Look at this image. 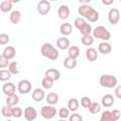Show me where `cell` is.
Listing matches in <instances>:
<instances>
[{"label":"cell","instance_id":"obj_48","mask_svg":"<svg viewBox=\"0 0 121 121\" xmlns=\"http://www.w3.org/2000/svg\"><path fill=\"white\" fill-rule=\"evenodd\" d=\"M120 121H121V119H120Z\"/></svg>","mask_w":121,"mask_h":121},{"label":"cell","instance_id":"obj_40","mask_svg":"<svg viewBox=\"0 0 121 121\" xmlns=\"http://www.w3.org/2000/svg\"><path fill=\"white\" fill-rule=\"evenodd\" d=\"M9 42V36L8 34H6V33L0 34V44L1 45L7 44Z\"/></svg>","mask_w":121,"mask_h":121},{"label":"cell","instance_id":"obj_9","mask_svg":"<svg viewBox=\"0 0 121 121\" xmlns=\"http://www.w3.org/2000/svg\"><path fill=\"white\" fill-rule=\"evenodd\" d=\"M24 116L26 121H33L37 118V111L34 107H26L24 111Z\"/></svg>","mask_w":121,"mask_h":121},{"label":"cell","instance_id":"obj_45","mask_svg":"<svg viewBox=\"0 0 121 121\" xmlns=\"http://www.w3.org/2000/svg\"><path fill=\"white\" fill-rule=\"evenodd\" d=\"M90 0H79V2L81 3V5H84V3H89Z\"/></svg>","mask_w":121,"mask_h":121},{"label":"cell","instance_id":"obj_26","mask_svg":"<svg viewBox=\"0 0 121 121\" xmlns=\"http://www.w3.org/2000/svg\"><path fill=\"white\" fill-rule=\"evenodd\" d=\"M12 9V1L11 0H8V1H3L0 4V9L3 12H9Z\"/></svg>","mask_w":121,"mask_h":121},{"label":"cell","instance_id":"obj_2","mask_svg":"<svg viewBox=\"0 0 121 121\" xmlns=\"http://www.w3.org/2000/svg\"><path fill=\"white\" fill-rule=\"evenodd\" d=\"M41 53L43 57L51 60H56L59 58V51L57 48H55L51 43H45L42 45L41 47Z\"/></svg>","mask_w":121,"mask_h":121},{"label":"cell","instance_id":"obj_33","mask_svg":"<svg viewBox=\"0 0 121 121\" xmlns=\"http://www.w3.org/2000/svg\"><path fill=\"white\" fill-rule=\"evenodd\" d=\"M100 109H101V106L97 102H92L90 107L88 108V110L91 113H97L98 112H100Z\"/></svg>","mask_w":121,"mask_h":121},{"label":"cell","instance_id":"obj_7","mask_svg":"<svg viewBox=\"0 0 121 121\" xmlns=\"http://www.w3.org/2000/svg\"><path fill=\"white\" fill-rule=\"evenodd\" d=\"M50 3L49 1L47 0H41L38 5H37V9H38V12L41 14V15H46L49 11H50Z\"/></svg>","mask_w":121,"mask_h":121},{"label":"cell","instance_id":"obj_39","mask_svg":"<svg viewBox=\"0 0 121 121\" xmlns=\"http://www.w3.org/2000/svg\"><path fill=\"white\" fill-rule=\"evenodd\" d=\"M9 60H8L7 58H5L2 54L0 55V68H6V67H9Z\"/></svg>","mask_w":121,"mask_h":121},{"label":"cell","instance_id":"obj_6","mask_svg":"<svg viewBox=\"0 0 121 121\" xmlns=\"http://www.w3.org/2000/svg\"><path fill=\"white\" fill-rule=\"evenodd\" d=\"M32 89V85L30 83L29 80L27 79H22L19 81L18 86H17V90L20 94L22 95H26L28 94Z\"/></svg>","mask_w":121,"mask_h":121},{"label":"cell","instance_id":"obj_16","mask_svg":"<svg viewBox=\"0 0 121 121\" xmlns=\"http://www.w3.org/2000/svg\"><path fill=\"white\" fill-rule=\"evenodd\" d=\"M113 103H114V98H113V96H112L111 94H106V95H104L102 96V98H101V104H102V106H104V107L109 108V107H111Z\"/></svg>","mask_w":121,"mask_h":121},{"label":"cell","instance_id":"obj_46","mask_svg":"<svg viewBox=\"0 0 121 121\" xmlns=\"http://www.w3.org/2000/svg\"><path fill=\"white\" fill-rule=\"evenodd\" d=\"M59 121H66V120H65V119H60Z\"/></svg>","mask_w":121,"mask_h":121},{"label":"cell","instance_id":"obj_32","mask_svg":"<svg viewBox=\"0 0 121 121\" xmlns=\"http://www.w3.org/2000/svg\"><path fill=\"white\" fill-rule=\"evenodd\" d=\"M53 83H54V81L51 80L50 78H46V77H44V78L42 79V86H43V88L45 89V90L50 89V88L53 86Z\"/></svg>","mask_w":121,"mask_h":121},{"label":"cell","instance_id":"obj_18","mask_svg":"<svg viewBox=\"0 0 121 121\" xmlns=\"http://www.w3.org/2000/svg\"><path fill=\"white\" fill-rule=\"evenodd\" d=\"M86 58L89 61H95L97 59V51L94 47H89L86 50Z\"/></svg>","mask_w":121,"mask_h":121},{"label":"cell","instance_id":"obj_29","mask_svg":"<svg viewBox=\"0 0 121 121\" xmlns=\"http://www.w3.org/2000/svg\"><path fill=\"white\" fill-rule=\"evenodd\" d=\"M8 70L11 73V75H17V74H19L20 70H19L18 62H17V61H12V62H10L9 65V69H8Z\"/></svg>","mask_w":121,"mask_h":121},{"label":"cell","instance_id":"obj_23","mask_svg":"<svg viewBox=\"0 0 121 121\" xmlns=\"http://www.w3.org/2000/svg\"><path fill=\"white\" fill-rule=\"evenodd\" d=\"M6 103H7V105H9V106L15 107V105H17V104L19 103V97H18V95L14 94V95H11L7 96Z\"/></svg>","mask_w":121,"mask_h":121},{"label":"cell","instance_id":"obj_3","mask_svg":"<svg viewBox=\"0 0 121 121\" xmlns=\"http://www.w3.org/2000/svg\"><path fill=\"white\" fill-rule=\"evenodd\" d=\"M93 37L96 38V39L103 40L104 42H106V41L111 39V33L103 26H95L94 28V30H93Z\"/></svg>","mask_w":121,"mask_h":121},{"label":"cell","instance_id":"obj_47","mask_svg":"<svg viewBox=\"0 0 121 121\" xmlns=\"http://www.w3.org/2000/svg\"><path fill=\"white\" fill-rule=\"evenodd\" d=\"M8 121H12V120H8Z\"/></svg>","mask_w":121,"mask_h":121},{"label":"cell","instance_id":"obj_30","mask_svg":"<svg viewBox=\"0 0 121 121\" xmlns=\"http://www.w3.org/2000/svg\"><path fill=\"white\" fill-rule=\"evenodd\" d=\"M11 78V73L9 70L1 69L0 70V80L1 81H7L9 80Z\"/></svg>","mask_w":121,"mask_h":121},{"label":"cell","instance_id":"obj_8","mask_svg":"<svg viewBox=\"0 0 121 121\" xmlns=\"http://www.w3.org/2000/svg\"><path fill=\"white\" fill-rule=\"evenodd\" d=\"M108 19H109V22L112 25L117 24L119 19H120V12H119V10L117 9H115V8L111 9L109 13H108Z\"/></svg>","mask_w":121,"mask_h":121},{"label":"cell","instance_id":"obj_24","mask_svg":"<svg viewBox=\"0 0 121 121\" xmlns=\"http://www.w3.org/2000/svg\"><path fill=\"white\" fill-rule=\"evenodd\" d=\"M9 20L12 24L17 25L21 20V12L19 10H13L9 14Z\"/></svg>","mask_w":121,"mask_h":121},{"label":"cell","instance_id":"obj_5","mask_svg":"<svg viewBox=\"0 0 121 121\" xmlns=\"http://www.w3.org/2000/svg\"><path fill=\"white\" fill-rule=\"evenodd\" d=\"M40 113L44 119H52L57 114V109L54 106H43L41 108Z\"/></svg>","mask_w":121,"mask_h":121},{"label":"cell","instance_id":"obj_12","mask_svg":"<svg viewBox=\"0 0 121 121\" xmlns=\"http://www.w3.org/2000/svg\"><path fill=\"white\" fill-rule=\"evenodd\" d=\"M56 43H57L58 48L60 49V50H65V49H67V48L69 49V47H70V41H69L68 38H66V37H64V36L59 38V39L57 40Z\"/></svg>","mask_w":121,"mask_h":121},{"label":"cell","instance_id":"obj_41","mask_svg":"<svg viewBox=\"0 0 121 121\" xmlns=\"http://www.w3.org/2000/svg\"><path fill=\"white\" fill-rule=\"evenodd\" d=\"M69 121H83V119L79 113H72L69 116Z\"/></svg>","mask_w":121,"mask_h":121},{"label":"cell","instance_id":"obj_15","mask_svg":"<svg viewBox=\"0 0 121 121\" xmlns=\"http://www.w3.org/2000/svg\"><path fill=\"white\" fill-rule=\"evenodd\" d=\"M2 55H3L5 58H7L8 60H11V59H13V58L15 57V55H16V50H15V48H14L13 46L9 45V46H7V47L4 48V50H3V52H2Z\"/></svg>","mask_w":121,"mask_h":121},{"label":"cell","instance_id":"obj_21","mask_svg":"<svg viewBox=\"0 0 121 121\" xmlns=\"http://www.w3.org/2000/svg\"><path fill=\"white\" fill-rule=\"evenodd\" d=\"M78 64V61L77 60L75 59H72L70 57H66L63 60V66L66 68V69H74Z\"/></svg>","mask_w":121,"mask_h":121},{"label":"cell","instance_id":"obj_1","mask_svg":"<svg viewBox=\"0 0 121 121\" xmlns=\"http://www.w3.org/2000/svg\"><path fill=\"white\" fill-rule=\"evenodd\" d=\"M78 14L82 17V18H85L87 19L89 22L91 23H95L96 22L98 19H99V14L98 12L94 9L92 8L91 6L87 5V4H84V5H80L78 7Z\"/></svg>","mask_w":121,"mask_h":121},{"label":"cell","instance_id":"obj_42","mask_svg":"<svg viewBox=\"0 0 121 121\" xmlns=\"http://www.w3.org/2000/svg\"><path fill=\"white\" fill-rule=\"evenodd\" d=\"M112 116H113L114 120H115V121H117V120L120 118V115H121V112H120L119 110L115 109V110H112Z\"/></svg>","mask_w":121,"mask_h":121},{"label":"cell","instance_id":"obj_28","mask_svg":"<svg viewBox=\"0 0 121 121\" xmlns=\"http://www.w3.org/2000/svg\"><path fill=\"white\" fill-rule=\"evenodd\" d=\"M99 121H115V120L112 114V111H104L101 113Z\"/></svg>","mask_w":121,"mask_h":121},{"label":"cell","instance_id":"obj_13","mask_svg":"<svg viewBox=\"0 0 121 121\" xmlns=\"http://www.w3.org/2000/svg\"><path fill=\"white\" fill-rule=\"evenodd\" d=\"M44 91L42 89V88H36L34 89V91L32 92V95H31V97L34 101L36 102H41L43 98H44Z\"/></svg>","mask_w":121,"mask_h":121},{"label":"cell","instance_id":"obj_20","mask_svg":"<svg viewBox=\"0 0 121 121\" xmlns=\"http://www.w3.org/2000/svg\"><path fill=\"white\" fill-rule=\"evenodd\" d=\"M73 31V27L69 23H63L60 26V32L65 37L67 35H70Z\"/></svg>","mask_w":121,"mask_h":121},{"label":"cell","instance_id":"obj_17","mask_svg":"<svg viewBox=\"0 0 121 121\" xmlns=\"http://www.w3.org/2000/svg\"><path fill=\"white\" fill-rule=\"evenodd\" d=\"M45 99H46V102H47L49 105L53 106V105H56V104L59 102V95H58L57 93L50 92V93L47 94Z\"/></svg>","mask_w":121,"mask_h":121},{"label":"cell","instance_id":"obj_35","mask_svg":"<svg viewBox=\"0 0 121 121\" xmlns=\"http://www.w3.org/2000/svg\"><path fill=\"white\" fill-rule=\"evenodd\" d=\"M59 115L61 119H65L67 118L68 116H70V111L68 108H65V107H62L60 109L59 111Z\"/></svg>","mask_w":121,"mask_h":121},{"label":"cell","instance_id":"obj_25","mask_svg":"<svg viewBox=\"0 0 121 121\" xmlns=\"http://www.w3.org/2000/svg\"><path fill=\"white\" fill-rule=\"evenodd\" d=\"M79 56V48L76 45H72L68 49V57L77 60V58Z\"/></svg>","mask_w":121,"mask_h":121},{"label":"cell","instance_id":"obj_10","mask_svg":"<svg viewBox=\"0 0 121 121\" xmlns=\"http://www.w3.org/2000/svg\"><path fill=\"white\" fill-rule=\"evenodd\" d=\"M70 15V9L66 5H60L58 9V16L61 20H65Z\"/></svg>","mask_w":121,"mask_h":121},{"label":"cell","instance_id":"obj_37","mask_svg":"<svg viewBox=\"0 0 121 121\" xmlns=\"http://www.w3.org/2000/svg\"><path fill=\"white\" fill-rule=\"evenodd\" d=\"M91 103H92V101H91V99L88 96H82L81 99H80V101H79V104L83 108H87V109L90 107Z\"/></svg>","mask_w":121,"mask_h":121},{"label":"cell","instance_id":"obj_31","mask_svg":"<svg viewBox=\"0 0 121 121\" xmlns=\"http://www.w3.org/2000/svg\"><path fill=\"white\" fill-rule=\"evenodd\" d=\"M12 108H13V107L9 106V105L3 106V107H2V110H1L2 115H3L4 117H9V116H12Z\"/></svg>","mask_w":121,"mask_h":121},{"label":"cell","instance_id":"obj_11","mask_svg":"<svg viewBox=\"0 0 121 121\" xmlns=\"http://www.w3.org/2000/svg\"><path fill=\"white\" fill-rule=\"evenodd\" d=\"M45 77L50 78L53 81H56L60 78V73L59 70H57L55 68H49L45 71Z\"/></svg>","mask_w":121,"mask_h":121},{"label":"cell","instance_id":"obj_34","mask_svg":"<svg viewBox=\"0 0 121 121\" xmlns=\"http://www.w3.org/2000/svg\"><path fill=\"white\" fill-rule=\"evenodd\" d=\"M91 31H92V26H91V25L88 24V23H86V24L79 29V32L82 34V36H83V35H89V34H91Z\"/></svg>","mask_w":121,"mask_h":121},{"label":"cell","instance_id":"obj_43","mask_svg":"<svg viewBox=\"0 0 121 121\" xmlns=\"http://www.w3.org/2000/svg\"><path fill=\"white\" fill-rule=\"evenodd\" d=\"M114 94L116 95V97L120 98L121 99V85H118L115 87V90H114Z\"/></svg>","mask_w":121,"mask_h":121},{"label":"cell","instance_id":"obj_36","mask_svg":"<svg viewBox=\"0 0 121 121\" xmlns=\"http://www.w3.org/2000/svg\"><path fill=\"white\" fill-rule=\"evenodd\" d=\"M87 22L84 20V18H82V17H78V18H76L75 19V21H74V24H75V26L79 30L85 24H86Z\"/></svg>","mask_w":121,"mask_h":121},{"label":"cell","instance_id":"obj_4","mask_svg":"<svg viewBox=\"0 0 121 121\" xmlns=\"http://www.w3.org/2000/svg\"><path fill=\"white\" fill-rule=\"evenodd\" d=\"M99 83L105 88H113L117 85V78L112 75L104 74L99 78Z\"/></svg>","mask_w":121,"mask_h":121},{"label":"cell","instance_id":"obj_19","mask_svg":"<svg viewBox=\"0 0 121 121\" xmlns=\"http://www.w3.org/2000/svg\"><path fill=\"white\" fill-rule=\"evenodd\" d=\"M98 51L101 53V54H104V55H107L109 53H111L112 51V45L106 42H102L98 44Z\"/></svg>","mask_w":121,"mask_h":121},{"label":"cell","instance_id":"obj_27","mask_svg":"<svg viewBox=\"0 0 121 121\" xmlns=\"http://www.w3.org/2000/svg\"><path fill=\"white\" fill-rule=\"evenodd\" d=\"M80 42H81L84 45L90 46V45H92V44L94 43L95 38H94L91 34H89V35H83L82 38H81V40H80Z\"/></svg>","mask_w":121,"mask_h":121},{"label":"cell","instance_id":"obj_22","mask_svg":"<svg viewBox=\"0 0 121 121\" xmlns=\"http://www.w3.org/2000/svg\"><path fill=\"white\" fill-rule=\"evenodd\" d=\"M67 106L70 112H76L79 107V102L76 98H70L67 102Z\"/></svg>","mask_w":121,"mask_h":121},{"label":"cell","instance_id":"obj_44","mask_svg":"<svg viewBox=\"0 0 121 121\" xmlns=\"http://www.w3.org/2000/svg\"><path fill=\"white\" fill-rule=\"evenodd\" d=\"M102 3L104 4V5H106V6H108V5H111V4H112V0H109V1H105V0H102Z\"/></svg>","mask_w":121,"mask_h":121},{"label":"cell","instance_id":"obj_38","mask_svg":"<svg viewBox=\"0 0 121 121\" xmlns=\"http://www.w3.org/2000/svg\"><path fill=\"white\" fill-rule=\"evenodd\" d=\"M23 114V111L20 107H13L12 108V116L15 118H19L21 117Z\"/></svg>","mask_w":121,"mask_h":121},{"label":"cell","instance_id":"obj_14","mask_svg":"<svg viewBox=\"0 0 121 121\" xmlns=\"http://www.w3.org/2000/svg\"><path fill=\"white\" fill-rule=\"evenodd\" d=\"M2 91H3L4 95H6L7 96H9V95H14L15 94L16 88H15V85L12 82H8V83H5L3 85Z\"/></svg>","mask_w":121,"mask_h":121}]
</instances>
